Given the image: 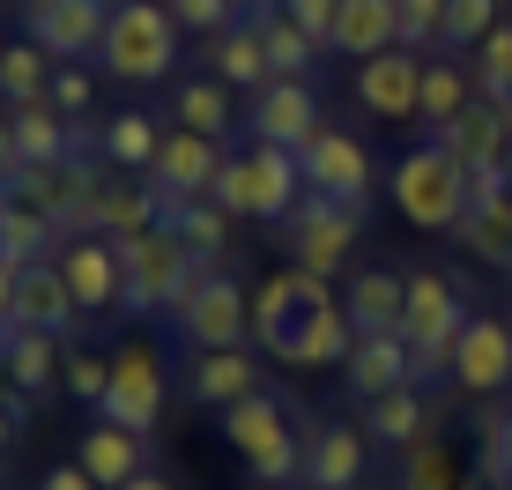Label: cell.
Returning a JSON list of instances; mask_svg holds the SVG:
<instances>
[{
    "instance_id": "obj_1",
    "label": "cell",
    "mask_w": 512,
    "mask_h": 490,
    "mask_svg": "<svg viewBox=\"0 0 512 490\" xmlns=\"http://www.w3.org/2000/svg\"><path fill=\"white\" fill-rule=\"evenodd\" d=\"M223 439H231L245 453V468H253V483H305V439L312 431H297V416H290V401L282 394H245L223 409Z\"/></svg>"
},
{
    "instance_id": "obj_2",
    "label": "cell",
    "mask_w": 512,
    "mask_h": 490,
    "mask_svg": "<svg viewBox=\"0 0 512 490\" xmlns=\"http://www.w3.org/2000/svg\"><path fill=\"white\" fill-rule=\"evenodd\" d=\"M112 245H119V275H127L119 312H141V320H171V305H179V290L193 283V268H208V260L186 253V238L171 231V223H156V231H141V238H112Z\"/></svg>"
},
{
    "instance_id": "obj_3",
    "label": "cell",
    "mask_w": 512,
    "mask_h": 490,
    "mask_svg": "<svg viewBox=\"0 0 512 490\" xmlns=\"http://www.w3.org/2000/svg\"><path fill=\"white\" fill-rule=\"evenodd\" d=\"M179 38H186V30L171 23L164 0H119L112 23H104L97 60H104L112 82H164L171 67H179Z\"/></svg>"
},
{
    "instance_id": "obj_4",
    "label": "cell",
    "mask_w": 512,
    "mask_h": 490,
    "mask_svg": "<svg viewBox=\"0 0 512 490\" xmlns=\"http://www.w3.org/2000/svg\"><path fill=\"white\" fill-rule=\"evenodd\" d=\"M394 208L416 231H453L468 216V164L446 142H423L394 164Z\"/></svg>"
},
{
    "instance_id": "obj_5",
    "label": "cell",
    "mask_w": 512,
    "mask_h": 490,
    "mask_svg": "<svg viewBox=\"0 0 512 490\" xmlns=\"http://www.w3.org/2000/svg\"><path fill=\"white\" fill-rule=\"evenodd\" d=\"M171 327H179L186 349H245L253 335V297L231 268H193V283L171 305Z\"/></svg>"
},
{
    "instance_id": "obj_6",
    "label": "cell",
    "mask_w": 512,
    "mask_h": 490,
    "mask_svg": "<svg viewBox=\"0 0 512 490\" xmlns=\"http://www.w3.org/2000/svg\"><path fill=\"white\" fill-rule=\"evenodd\" d=\"M468 320L475 312L461 305V290H453L446 275H431V268L409 275V320H401V335H409V349H416V379L453 372V342H461Z\"/></svg>"
},
{
    "instance_id": "obj_7",
    "label": "cell",
    "mask_w": 512,
    "mask_h": 490,
    "mask_svg": "<svg viewBox=\"0 0 512 490\" xmlns=\"http://www.w3.org/2000/svg\"><path fill=\"white\" fill-rule=\"evenodd\" d=\"M282 245H290V268H305V275H327L342 268L349 253H357V231H364V208H342V201H320V194H305L297 201V216L290 223H275Z\"/></svg>"
},
{
    "instance_id": "obj_8",
    "label": "cell",
    "mask_w": 512,
    "mask_h": 490,
    "mask_svg": "<svg viewBox=\"0 0 512 490\" xmlns=\"http://www.w3.org/2000/svg\"><path fill=\"white\" fill-rule=\"evenodd\" d=\"M223 142H208V134H164V149H156V164H149V194H156V208H164V223L179 216V208H193V201H208V186H216V171H223Z\"/></svg>"
},
{
    "instance_id": "obj_9",
    "label": "cell",
    "mask_w": 512,
    "mask_h": 490,
    "mask_svg": "<svg viewBox=\"0 0 512 490\" xmlns=\"http://www.w3.org/2000/svg\"><path fill=\"white\" fill-rule=\"evenodd\" d=\"M320 305H334L320 275H305V268H282V275H268V283L253 290V342H260V349H275V357L290 364L297 335H305V320H312Z\"/></svg>"
},
{
    "instance_id": "obj_10",
    "label": "cell",
    "mask_w": 512,
    "mask_h": 490,
    "mask_svg": "<svg viewBox=\"0 0 512 490\" xmlns=\"http://www.w3.org/2000/svg\"><path fill=\"white\" fill-rule=\"evenodd\" d=\"M297 164H305V186H312L320 201H342V208H364V201H372L379 164H372V149H364L357 134L320 127L305 149H297Z\"/></svg>"
},
{
    "instance_id": "obj_11",
    "label": "cell",
    "mask_w": 512,
    "mask_h": 490,
    "mask_svg": "<svg viewBox=\"0 0 512 490\" xmlns=\"http://www.w3.org/2000/svg\"><path fill=\"white\" fill-rule=\"evenodd\" d=\"M164 357H156V342H127L112 357V394H104V424H119V431H141L149 439L156 431V416H164Z\"/></svg>"
},
{
    "instance_id": "obj_12",
    "label": "cell",
    "mask_w": 512,
    "mask_h": 490,
    "mask_svg": "<svg viewBox=\"0 0 512 490\" xmlns=\"http://www.w3.org/2000/svg\"><path fill=\"white\" fill-rule=\"evenodd\" d=\"M112 8L119 0H45V8H30V45H45L52 60H90L104 45Z\"/></svg>"
},
{
    "instance_id": "obj_13",
    "label": "cell",
    "mask_w": 512,
    "mask_h": 490,
    "mask_svg": "<svg viewBox=\"0 0 512 490\" xmlns=\"http://www.w3.org/2000/svg\"><path fill=\"white\" fill-rule=\"evenodd\" d=\"M245 119H253V142L305 149L312 134H320V90H312V82H260Z\"/></svg>"
},
{
    "instance_id": "obj_14",
    "label": "cell",
    "mask_w": 512,
    "mask_h": 490,
    "mask_svg": "<svg viewBox=\"0 0 512 490\" xmlns=\"http://www.w3.org/2000/svg\"><path fill=\"white\" fill-rule=\"evenodd\" d=\"M453 387L498 401L512 387V320H468L453 342Z\"/></svg>"
},
{
    "instance_id": "obj_15",
    "label": "cell",
    "mask_w": 512,
    "mask_h": 490,
    "mask_svg": "<svg viewBox=\"0 0 512 490\" xmlns=\"http://www.w3.org/2000/svg\"><path fill=\"white\" fill-rule=\"evenodd\" d=\"M357 104L372 119H416V104H423V52L394 45V52H379V60H357Z\"/></svg>"
},
{
    "instance_id": "obj_16",
    "label": "cell",
    "mask_w": 512,
    "mask_h": 490,
    "mask_svg": "<svg viewBox=\"0 0 512 490\" xmlns=\"http://www.w3.org/2000/svg\"><path fill=\"white\" fill-rule=\"evenodd\" d=\"M60 275L67 290H75V312H119V290H127V275H119V245L82 231L60 245Z\"/></svg>"
},
{
    "instance_id": "obj_17",
    "label": "cell",
    "mask_w": 512,
    "mask_h": 490,
    "mask_svg": "<svg viewBox=\"0 0 512 490\" xmlns=\"http://www.w3.org/2000/svg\"><path fill=\"white\" fill-rule=\"evenodd\" d=\"M364 468H372L364 424H320L305 439V490H357Z\"/></svg>"
},
{
    "instance_id": "obj_18",
    "label": "cell",
    "mask_w": 512,
    "mask_h": 490,
    "mask_svg": "<svg viewBox=\"0 0 512 490\" xmlns=\"http://www.w3.org/2000/svg\"><path fill=\"white\" fill-rule=\"evenodd\" d=\"M342 312L357 335H401V320H409V275L401 268H357L342 290Z\"/></svg>"
},
{
    "instance_id": "obj_19",
    "label": "cell",
    "mask_w": 512,
    "mask_h": 490,
    "mask_svg": "<svg viewBox=\"0 0 512 490\" xmlns=\"http://www.w3.org/2000/svg\"><path fill=\"white\" fill-rule=\"evenodd\" d=\"M186 394L201 401V409H231V401L260 394V364L253 349H186Z\"/></svg>"
},
{
    "instance_id": "obj_20",
    "label": "cell",
    "mask_w": 512,
    "mask_h": 490,
    "mask_svg": "<svg viewBox=\"0 0 512 490\" xmlns=\"http://www.w3.org/2000/svg\"><path fill=\"white\" fill-rule=\"evenodd\" d=\"M8 320L38 327V335H67V327L82 320V312H75V290H67V275H60V260H38V268H23V275H15Z\"/></svg>"
},
{
    "instance_id": "obj_21",
    "label": "cell",
    "mask_w": 512,
    "mask_h": 490,
    "mask_svg": "<svg viewBox=\"0 0 512 490\" xmlns=\"http://www.w3.org/2000/svg\"><path fill=\"white\" fill-rule=\"evenodd\" d=\"M342 379H349V394H357V401L394 394V387H416V349H409V335H357Z\"/></svg>"
},
{
    "instance_id": "obj_22",
    "label": "cell",
    "mask_w": 512,
    "mask_h": 490,
    "mask_svg": "<svg viewBox=\"0 0 512 490\" xmlns=\"http://www.w3.org/2000/svg\"><path fill=\"white\" fill-rule=\"evenodd\" d=\"M401 45V8L394 0H342V15H334L327 30V52H342V60H379V52Z\"/></svg>"
},
{
    "instance_id": "obj_23",
    "label": "cell",
    "mask_w": 512,
    "mask_h": 490,
    "mask_svg": "<svg viewBox=\"0 0 512 490\" xmlns=\"http://www.w3.org/2000/svg\"><path fill=\"white\" fill-rule=\"evenodd\" d=\"M461 164L475 171V164H505L512 156V104H498V97H475L461 119H453L446 134H438Z\"/></svg>"
},
{
    "instance_id": "obj_24",
    "label": "cell",
    "mask_w": 512,
    "mask_h": 490,
    "mask_svg": "<svg viewBox=\"0 0 512 490\" xmlns=\"http://www.w3.org/2000/svg\"><path fill=\"white\" fill-rule=\"evenodd\" d=\"M164 223V208H156L149 186H134V171H104L97 186V208H90V231L97 238H141Z\"/></svg>"
},
{
    "instance_id": "obj_25",
    "label": "cell",
    "mask_w": 512,
    "mask_h": 490,
    "mask_svg": "<svg viewBox=\"0 0 512 490\" xmlns=\"http://www.w3.org/2000/svg\"><path fill=\"white\" fill-rule=\"evenodd\" d=\"M253 201H260V223H290L297 201L312 194L305 186V164H297V149H275V142H253Z\"/></svg>"
},
{
    "instance_id": "obj_26",
    "label": "cell",
    "mask_w": 512,
    "mask_h": 490,
    "mask_svg": "<svg viewBox=\"0 0 512 490\" xmlns=\"http://www.w3.org/2000/svg\"><path fill=\"white\" fill-rule=\"evenodd\" d=\"M245 23H253V30H260V45H268L275 82H305V75H312V60L327 52L305 23H290V15H282L275 0H253V15H245Z\"/></svg>"
},
{
    "instance_id": "obj_27",
    "label": "cell",
    "mask_w": 512,
    "mask_h": 490,
    "mask_svg": "<svg viewBox=\"0 0 512 490\" xmlns=\"http://www.w3.org/2000/svg\"><path fill=\"white\" fill-rule=\"evenodd\" d=\"M171 119H179L186 134H208V142H231V127H238L231 82H216V75H186V82H171Z\"/></svg>"
},
{
    "instance_id": "obj_28",
    "label": "cell",
    "mask_w": 512,
    "mask_h": 490,
    "mask_svg": "<svg viewBox=\"0 0 512 490\" xmlns=\"http://www.w3.org/2000/svg\"><path fill=\"white\" fill-rule=\"evenodd\" d=\"M75 461L90 468L104 490H119V483H134L141 468H149V439H141V431H119V424H104V416H97V431H82Z\"/></svg>"
},
{
    "instance_id": "obj_29",
    "label": "cell",
    "mask_w": 512,
    "mask_h": 490,
    "mask_svg": "<svg viewBox=\"0 0 512 490\" xmlns=\"http://www.w3.org/2000/svg\"><path fill=\"white\" fill-rule=\"evenodd\" d=\"M60 245H67V231L52 216H38V208H23V201L0 208V268L8 275L38 268V260H60Z\"/></svg>"
},
{
    "instance_id": "obj_30",
    "label": "cell",
    "mask_w": 512,
    "mask_h": 490,
    "mask_svg": "<svg viewBox=\"0 0 512 490\" xmlns=\"http://www.w3.org/2000/svg\"><path fill=\"white\" fill-rule=\"evenodd\" d=\"M364 439H379V446H416V439H431V401H423L416 387H394V394H372L364 401Z\"/></svg>"
},
{
    "instance_id": "obj_31",
    "label": "cell",
    "mask_w": 512,
    "mask_h": 490,
    "mask_svg": "<svg viewBox=\"0 0 512 490\" xmlns=\"http://www.w3.org/2000/svg\"><path fill=\"white\" fill-rule=\"evenodd\" d=\"M208 75H216V82H231V90H260V82H275L260 30H253V23H231L223 38H208Z\"/></svg>"
},
{
    "instance_id": "obj_32",
    "label": "cell",
    "mask_w": 512,
    "mask_h": 490,
    "mask_svg": "<svg viewBox=\"0 0 512 490\" xmlns=\"http://www.w3.org/2000/svg\"><path fill=\"white\" fill-rule=\"evenodd\" d=\"M8 127H15V156H23V164H60V156H75V119L52 112V104H15Z\"/></svg>"
},
{
    "instance_id": "obj_33",
    "label": "cell",
    "mask_w": 512,
    "mask_h": 490,
    "mask_svg": "<svg viewBox=\"0 0 512 490\" xmlns=\"http://www.w3.org/2000/svg\"><path fill=\"white\" fill-rule=\"evenodd\" d=\"M475 97H483V90H475V75H461L453 60H423V104H416V119L431 134H446Z\"/></svg>"
},
{
    "instance_id": "obj_34",
    "label": "cell",
    "mask_w": 512,
    "mask_h": 490,
    "mask_svg": "<svg viewBox=\"0 0 512 490\" xmlns=\"http://www.w3.org/2000/svg\"><path fill=\"white\" fill-rule=\"evenodd\" d=\"M104 164L112 171H141L149 179V164H156V149H164V127H156L149 112H119V119H104Z\"/></svg>"
},
{
    "instance_id": "obj_35",
    "label": "cell",
    "mask_w": 512,
    "mask_h": 490,
    "mask_svg": "<svg viewBox=\"0 0 512 490\" xmlns=\"http://www.w3.org/2000/svg\"><path fill=\"white\" fill-rule=\"evenodd\" d=\"M453 238L468 245L483 268H505L512 275V201H483V208H468L461 223H453Z\"/></svg>"
},
{
    "instance_id": "obj_36",
    "label": "cell",
    "mask_w": 512,
    "mask_h": 490,
    "mask_svg": "<svg viewBox=\"0 0 512 490\" xmlns=\"http://www.w3.org/2000/svg\"><path fill=\"white\" fill-rule=\"evenodd\" d=\"M349 349H357V327H349L342 297H334V305H320V312L305 320V335H297L290 364H334V372H342V364H349Z\"/></svg>"
},
{
    "instance_id": "obj_37",
    "label": "cell",
    "mask_w": 512,
    "mask_h": 490,
    "mask_svg": "<svg viewBox=\"0 0 512 490\" xmlns=\"http://www.w3.org/2000/svg\"><path fill=\"white\" fill-rule=\"evenodd\" d=\"M0 97L8 104H52V52L45 45H8V60H0Z\"/></svg>"
},
{
    "instance_id": "obj_38",
    "label": "cell",
    "mask_w": 512,
    "mask_h": 490,
    "mask_svg": "<svg viewBox=\"0 0 512 490\" xmlns=\"http://www.w3.org/2000/svg\"><path fill=\"white\" fill-rule=\"evenodd\" d=\"M171 231H179V238H186V253H193V260H208V268H223V253H231V216H223L216 201L179 208V216H171Z\"/></svg>"
},
{
    "instance_id": "obj_39",
    "label": "cell",
    "mask_w": 512,
    "mask_h": 490,
    "mask_svg": "<svg viewBox=\"0 0 512 490\" xmlns=\"http://www.w3.org/2000/svg\"><path fill=\"white\" fill-rule=\"evenodd\" d=\"M475 439H483V476L498 490H512V409L483 401V409H475Z\"/></svg>"
},
{
    "instance_id": "obj_40",
    "label": "cell",
    "mask_w": 512,
    "mask_h": 490,
    "mask_svg": "<svg viewBox=\"0 0 512 490\" xmlns=\"http://www.w3.org/2000/svg\"><path fill=\"white\" fill-rule=\"evenodd\" d=\"M475 90L512 104V23H498L483 45H475Z\"/></svg>"
},
{
    "instance_id": "obj_41",
    "label": "cell",
    "mask_w": 512,
    "mask_h": 490,
    "mask_svg": "<svg viewBox=\"0 0 512 490\" xmlns=\"http://www.w3.org/2000/svg\"><path fill=\"white\" fill-rule=\"evenodd\" d=\"M208 201H216L231 223H245V216L260 223V201H253V156H223V171H216V186H208Z\"/></svg>"
},
{
    "instance_id": "obj_42",
    "label": "cell",
    "mask_w": 512,
    "mask_h": 490,
    "mask_svg": "<svg viewBox=\"0 0 512 490\" xmlns=\"http://www.w3.org/2000/svg\"><path fill=\"white\" fill-rule=\"evenodd\" d=\"M401 490H453V453L438 439L401 446Z\"/></svg>"
},
{
    "instance_id": "obj_43",
    "label": "cell",
    "mask_w": 512,
    "mask_h": 490,
    "mask_svg": "<svg viewBox=\"0 0 512 490\" xmlns=\"http://www.w3.org/2000/svg\"><path fill=\"white\" fill-rule=\"evenodd\" d=\"M498 30V0H446V30L438 45H483Z\"/></svg>"
},
{
    "instance_id": "obj_44",
    "label": "cell",
    "mask_w": 512,
    "mask_h": 490,
    "mask_svg": "<svg viewBox=\"0 0 512 490\" xmlns=\"http://www.w3.org/2000/svg\"><path fill=\"white\" fill-rule=\"evenodd\" d=\"M164 8H171V23H179V30H193V38H223L231 23H245L238 0H164Z\"/></svg>"
},
{
    "instance_id": "obj_45",
    "label": "cell",
    "mask_w": 512,
    "mask_h": 490,
    "mask_svg": "<svg viewBox=\"0 0 512 490\" xmlns=\"http://www.w3.org/2000/svg\"><path fill=\"white\" fill-rule=\"evenodd\" d=\"M60 387L82 401V409H104V394H112V357H67V372H60Z\"/></svg>"
},
{
    "instance_id": "obj_46",
    "label": "cell",
    "mask_w": 512,
    "mask_h": 490,
    "mask_svg": "<svg viewBox=\"0 0 512 490\" xmlns=\"http://www.w3.org/2000/svg\"><path fill=\"white\" fill-rule=\"evenodd\" d=\"M90 97H97V82L82 75V60H60V67H52V112L82 119V112H90Z\"/></svg>"
},
{
    "instance_id": "obj_47",
    "label": "cell",
    "mask_w": 512,
    "mask_h": 490,
    "mask_svg": "<svg viewBox=\"0 0 512 490\" xmlns=\"http://www.w3.org/2000/svg\"><path fill=\"white\" fill-rule=\"evenodd\" d=\"M394 8H401V45L409 52H423L446 30V0H394Z\"/></svg>"
},
{
    "instance_id": "obj_48",
    "label": "cell",
    "mask_w": 512,
    "mask_h": 490,
    "mask_svg": "<svg viewBox=\"0 0 512 490\" xmlns=\"http://www.w3.org/2000/svg\"><path fill=\"white\" fill-rule=\"evenodd\" d=\"M282 15H290V23H305L312 38L327 45V30H334V15H342V0H275Z\"/></svg>"
},
{
    "instance_id": "obj_49",
    "label": "cell",
    "mask_w": 512,
    "mask_h": 490,
    "mask_svg": "<svg viewBox=\"0 0 512 490\" xmlns=\"http://www.w3.org/2000/svg\"><path fill=\"white\" fill-rule=\"evenodd\" d=\"M38 490H104V483H97L82 461H60V468H45V483H38Z\"/></svg>"
},
{
    "instance_id": "obj_50",
    "label": "cell",
    "mask_w": 512,
    "mask_h": 490,
    "mask_svg": "<svg viewBox=\"0 0 512 490\" xmlns=\"http://www.w3.org/2000/svg\"><path fill=\"white\" fill-rule=\"evenodd\" d=\"M23 416H30V394H15V387H8V394H0V453L15 446V431H23Z\"/></svg>"
},
{
    "instance_id": "obj_51",
    "label": "cell",
    "mask_w": 512,
    "mask_h": 490,
    "mask_svg": "<svg viewBox=\"0 0 512 490\" xmlns=\"http://www.w3.org/2000/svg\"><path fill=\"white\" fill-rule=\"evenodd\" d=\"M15 171H23V156H15V127H8V119H0V186H8Z\"/></svg>"
},
{
    "instance_id": "obj_52",
    "label": "cell",
    "mask_w": 512,
    "mask_h": 490,
    "mask_svg": "<svg viewBox=\"0 0 512 490\" xmlns=\"http://www.w3.org/2000/svg\"><path fill=\"white\" fill-rule=\"evenodd\" d=\"M119 490H179V483H171V476H156V468H141V476H134V483H119Z\"/></svg>"
},
{
    "instance_id": "obj_53",
    "label": "cell",
    "mask_w": 512,
    "mask_h": 490,
    "mask_svg": "<svg viewBox=\"0 0 512 490\" xmlns=\"http://www.w3.org/2000/svg\"><path fill=\"white\" fill-rule=\"evenodd\" d=\"M8 297H15V275H8V268H0V312H8Z\"/></svg>"
},
{
    "instance_id": "obj_54",
    "label": "cell",
    "mask_w": 512,
    "mask_h": 490,
    "mask_svg": "<svg viewBox=\"0 0 512 490\" xmlns=\"http://www.w3.org/2000/svg\"><path fill=\"white\" fill-rule=\"evenodd\" d=\"M15 8H45V0H15Z\"/></svg>"
},
{
    "instance_id": "obj_55",
    "label": "cell",
    "mask_w": 512,
    "mask_h": 490,
    "mask_svg": "<svg viewBox=\"0 0 512 490\" xmlns=\"http://www.w3.org/2000/svg\"><path fill=\"white\" fill-rule=\"evenodd\" d=\"M0 60H8V45H0Z\"/></svg>"
},
{
    "instance_id": "obj_56",
    "label": "cell",
    "mask_w": 512,
    "mask_h": 490,
    "mask_svg": "<svg viewBox=\"0 0 512 490\" xmlns=\"http://www.w3.org/2000/svg\"><path fill=\"white\" fill-rule=\"evenodd\" d=\"M505 171H512V156H505Z\"/></svg>"
}]
</instances>
